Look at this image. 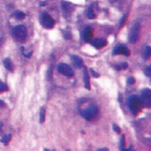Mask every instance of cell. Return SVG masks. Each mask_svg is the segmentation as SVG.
<instances>
[{"label":"cell","mask_w":151,"mask_h":151,"mask_svg":"<svg viewBox=\"0 0 151 151\" xmlns=\"http://www.w3.org/2000/svg\"><path fill=\"white\" fill-rule=\"evenodd\" d=\"M142 96V104L143 106H145L146 107H150L151 106V91L148 90V88H145V90L142 91L141 93Z\"/></svg>","instance_id":"52a82bcc"},{"label":"cell","mask_w":151,"mask_h":151,"mask_svg":"<svg viewBox=\"0 0 151 151\" xmlns=\"http://www.w3.org/2000/svg\"><path fill=\"white\" fill-rule=\"evenodd\" d=\"M7 90H8V87H7L6 83L0 81V93H3V91H7Z\"/></svg>","instance_id":"ffe728a7"},{"label":"cell","mask_w":151,"mask_h":151,"mask_svg":"<svg viewBox=\"0 0 151 151\" xmlns=\"http://www.w3.org/2000/svg\"><path fill=\"white\" fill-rule=\"evenodd\" d=\"M82 115L87 120H93L98 115V107L96 106H90L87 109L82 110Z\"/></svg>","instance_id":"3957f363"},{"label":"cell","mask_w":151,"mask_h":151,"mask_svg":"<svg viewBox=\"0 0 151 151\" xmlns=\"http://www.w3.org/2000/svg\"><path fill=\"white\" fill-rule=\"evenodd\" d=\"M150 54H151V48L150 47H146L145 48V50H144V52H143V58L145 59V60H147L148 58H149V56H150Z\"/></svg>","instance_id":"e0dca14e"},{"label":"cell","mask_w":151,"mask_h":151,"mask_svg":"<svg viewBox=\"0 0 151 151\" xmlns=\"http://www.w3.org/2000/svg\"><path fill=\"white\" fill-rule=\"evenodd\" d=\"M12 35L16 40L23 42L27 38V29L24 25H17L12 29Z\"/></svg>","instance_id":"7a4b0ae2"},{"label":"cell","mask_w":151,"mask_h":151,"mask_svg":"<svg viewBox=\"0 0 151 151\" xmlns=\"http://www.w3.org/2000/svg\"><path fill=\"white\" fill-rule=\"evenodd\" d=\"M41 23L46 29H52L54 25H55V21L51 17V15L45 12L42 13V15H41Z\"/></svg>","instance_id":"5b68a950"},{"label":"cell","mask_w":151,"mask_h":151,"mask_svg":"<svg viewBox=\"0 0 151 151\" xmlns=\"http://www.w3.org/2000/svg\"><path fill=\"white\" fill-rule=\"evenodd\" d=\"M62 8H63V13L64 15L66 16V17H69V15L71 14L72 12V7L71 5H70L69 3H67V2H62Z\"/></svg>","instance_id":"8fae6325"},{"label":"cell","mask_w":151,"mask_h":151,"mask_svg":"<svg viewBox=\"0 0 151 151\" xmlns=\"http://www.w3.org/2000/svg\"><path fill=\"white\" fill-rule=\"evenodd\" d=\"M45 114H46V110L44 107H42V109H40V117H39L40 123H43L45 121Z\"/></svg>","instance_id":"9a60e30c"},{"label":"cell","mask_w":151,"mask_h":151,"mask_svg":"<svg viewBox=\"0 0 151 151\" xmlns=\"http://www.w3.org/2000/svg\"><path fill=\"white\" fill-rule=\"evenodd\" d=\"M113 55L129 56L130 53H129V50L125 47V46H117V47H115L114 50H113Z\"/></svg>","instance_id":"ba28073f"},{"label":"cell","mask_w":151,"mask_h":151,"mask_svg":"<svg viewBox=\"0 0 151 151\" xmlns=\"http://www.w3.org/2000/svg\"><path fill=\"white\" fill-rule=\"evenodd\" d=\"M58 72L62 75L66 76V77L71 78L74 76V72H73L71 67H70L69 65L64 64V63H61V64L58 65Z\"/></svg>","instance_id":"8992f818"},{"label":"cell","mask_w":151,"mask_h":151,"mask_svg":"<svg viewBox=\"0 0 151 151\" xmlns=\"http://www.w3.org/2000/svg\"><path fill=\"white\" fill-rule=\"evenodd\" d=\"M83 82H85V88L90 90L91 88V85H90V77H88V70L87 69H83Z\"/></svg>","instance_id":"4fadbf2b"},{"label":"cell","mask_w":151,"mask_h":151,"mask_svg":"<svg viewBox=\"0 0 151 151\" xmlns=\"http://www.w3.org/2000/svg\"><path fill=\"white\" fill-rule=\"evenodd\" d=\"M139 32H140V24L138 22H134L130 28V32H129V41L131 43H135L138 40Z\"/></svg>","instance_id":"277c9868"},{"label":"cell","mask_w":151,"mask_h":151,"mask_svg":"<svg viewBox=\"0 0 151 151\" xmlns=\"http://www.w3.org/2000/svg\"><path fill=\"white\" fill-rule=\"evenodd\" d=\"M87 16L88 18H91V19L96 17V15H94V13H93V7H90L87 10Z\"/></svg>","instance_id":"d6986e66"},{"label":"cell","mask_w":151,"mask_h":151,"mask_svg":"<svg viewBox=\"0 0 151 151\" xmlns=\"http://www.w3.org/2000/svg\"><path fill=\"white\" fill-rule=\"evenodd\" d=\"M3 64H4V67L8 70V71H13V64L10 59H5Z\"/></svg>","instance_id":"5bb4252c"},{"label":"cell","mask_w":151,"mask_h":151,"mask_svg":"<svg viewBox=\"0 0 151 151\" xmlns=\"http://www.w3.org/2000/svg\"><path fill=\"white\" fill-rule=\"evenodd\" d=\"M123 147H124V136L121 137V145H120L121 149H123Z\"/></svg>","instance_id":"603a6c76"},{"label":"cell","mask_w":151,"mask_h":151,"mask_svg":"<svg viewBox=\"0 0 151 151\" xmlns=\"http://www.w3.org/2000/svg\"><path fill=\"white\" fill-rule=\"evenodd\" d=\"M127 106L130 109V111L133 114H137L141 109L143 107V104H142L141 99L138 98L137 96H130L127 99Z\"/></svg>","instance_id":"6da1fadb"},{"label":"cell","mask_w":151,"mask_h":151,"mask_svg":"<svg viewBox=\"0 0 151 151\" xmlns=\"http://www.w3.org/2000/svg\"><path fill=\"white\" fill-rule=\"evenodd\" d=\"M127 83H130V85H131V83H134V79H133V78H129V79L127 80Z\"/></svg>","instance_id":"d4e9b609"},{"label":"cell","mask_w":151,"mask_h":151,"mask_svg":"<svg viewBox=\"0 0 151 151\" xmlns=\"http://www.w3.org/2000/svg\"><path fill=\"white\" fill-rule=\"evenodd\" d=\"M91 45H93V47L98 48V49H101V48L104 47V46L106 45V41L104 39H101V38H96V39L91 41Z\"/></svg>","instance_id":"9c48e42d"},{"label":"cell","mask_w":151,"mask_h":151,"mask_svg":"<svg viewBox=\"0 0 151 151\" xmlns=\"http://www.w3.org/2000/svg\"><path fill=\"white\" fill-rule=\"evenodd\" d=\"M13 15H14V17L19 19V20H21V19L25 18V14H24L23 12H21V11H15V13Z\"/></svg>","instance_id":"ac0fdd59"},{"label":"cell","mask_w":151,"mask_h":151,"mask_svg":"<svg viewBox=\"0 0 151 151\" xmlns=\"http://www.w3.org/2000/svg\"><path fill=\"white\" fill-rule=\"evenodd\" d=\"M11 134H5V135L2 137V139H1V142L3 144H8V142L11 140Z\"/></svg>","instance_id":"2e32d148"},{"label":"cell","mask_w":151,"mask_h":151,"mask_svg":"<svg viewBox=\"0 0 151 151\" xmlns=\"http://www.w3.org/2000/svg\"><path fill=\"white\" fill-rule=\"evenodd\" d=\"M144 72H145V74H146L147 77H151V67H147Z\"/></svg>","instance_id":"44dd1931"},{"label":"cell","mask_w":151,"mask_h":151,"mask_svg":"<svg viewBox=\"0 0 151 151\" xmlns=\"http://www.w3.org/2000/svg\"><path fill=\"white\" fill-rule=\"evenodd\" d=\"M72 61H73V63H74V66L77 69H80L81 67L83 66V60H82V58L79 56L73 55L72 56Z\"/></svg>","instance_id":"7c38bea8"},{"label":"cell","mask_w":151,"mask_h":151,"mask_svg":"<svg viewBox=\"0 0 151 151\" xmlns=\"http://www.w3.org/2000/svg\"><path fill=\"white\" fill-rule=\"evenodd\" d=\"M91 74H93V76L94 78H99V75L98 74V73H96V72H94L93 69L91 70Z\"/></svg>","instance_id":"7402d4cb"},{"label":"cell","mask_w":151,"mask_h":151,"mask_svg":"<svg viewBox=\"0 0 151 151\" xmlns=\"http://www.w3.org/2000/svg\"><path fill=\"white\" fill-rule=\"evenodd\" d=\"M1 127H2V123L0 122V129H1Z\"/></svg>","instance_id":"4316f807"},{"label":"cell","mask_w":151,"mask_h":151,"mask_svg":"<svg viewBox=\"0 0 151 151\" xmlns=\"http://www.w3.org/2000/svg\"><path fill=\"white\" fill-rule=\"evenodd\" d=\"M91 37H93V31L90 27H87L85 29V31L83 32V39L85 42H90L91 40Z\"/></svg>","instance_id":"30bf717a"},{"label":"cell","mask_w":151,"mask_h":151,"mask_svg":"<svg viewBox=\"0 0 151 151\" xmlns=\"http://www.w3.org/2000/svg\"><path fill=\"white\" fill-rule=\"evenodd\" d=\"M5 106V104L2 101H0V106Z\"/></svg>","instance_id":"484cf974"},{"label":"cell","mask_w":151,"mask_h":151,"mask_svg":"<svg viewBox=\"0 0 151 151\" xmlns=\"http://www.w3.org/2000/svg\"><path fill=\"white\" fill-rule=\"evenodd\" d=\"M113 129H114V130L116 131V132H120V128L118 127L116 124H113Z\"/></svg>","instance_id":"cb8c5ba5"}]
</instances>
